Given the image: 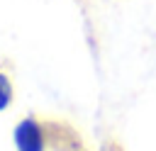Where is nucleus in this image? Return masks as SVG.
<instances>
[{"mask_svg":"<svg viewBox=\"0 0 156 151\" xmlns=\"http://www.w3.org/2000/svg\"><path fill=\"white\" fill-rule=\"evenodd\" d=\"M15 139V149L17 151H46L49 141H46V129L37 117H24L15 124L12 132Z\"/></svg>","mask_w":156,"mask_h":151,"instance_id":"nucleus-1","label":"nucleus"},{"mask_svg":"<svg viewBox=\"0 0 156 151\" xmlns=\"http://www.w3.org/2000/svg\"><path fill=\"white\" fill-rule=\"evenodd\" d=\"M12 97H15V88H12V80L5 71H0V112H5L10 105H12Z\"/></svg>","mask_w":156,"mask_h":151,"instance_id":"nucleus-2","label":"nucleus"}]
</instances>
